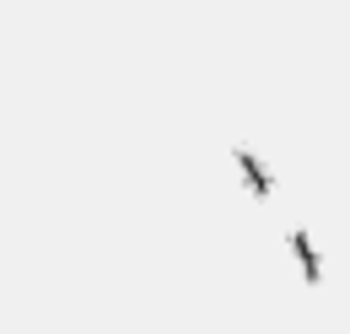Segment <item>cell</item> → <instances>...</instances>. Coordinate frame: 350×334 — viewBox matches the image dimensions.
Wrapping results in <instances>:
<instances>
[{
	"instance_id": "cell-1",
	"label": "cell",
	"mask_w": 350,
	"mask_h": 334,
	"mask_svg": "<svg viewBox=\"0 0 350 334\" xmlns=\"http://www.w3.org/2000/svg\"><path fill=\"white\" fill-rule=\"evenodd\" d=\"M232 162H237V172H243V183H248L254 200H269V194H275V178H269V167L259 162L254 146H232Z\"/></svg>"
},
{
	"instance_id": "cell-2",
	"label": "cell",
	"mask_w": 350,
	"mask_h": 334,
	"mask_svg": "<svg viewBox=\"0 0 350 334\" xmlns=\"http://www.w3.org/2000/svg\"><path fill=\"white\" fill-rule=\"evenodd\" d=\"M286 243H291L297 264H302V281H307V286H323V259H318V243H312V232H302V227H297Z\"/></svg>"
}]
</instances>
